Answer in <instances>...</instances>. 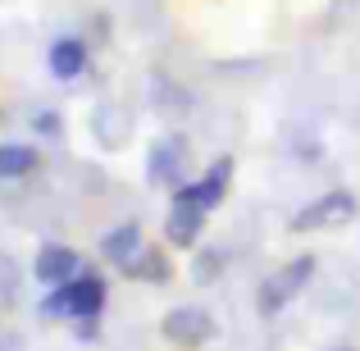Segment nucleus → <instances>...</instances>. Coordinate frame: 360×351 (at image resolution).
I'll return each instance as SVG.
<instances>
[{
    "label": "nucleus",
    "mask_w": 360,
    "mask_h": 351,
    "mask_svg": "<svg viewBox=\"0 0 360 351\" xmlns=\"http://www.w3.org/2000/svg\"><path fill=\"white\" fill-rule=\"evenodd\" d=\"M101 306H105V283L96 274H78L46 297V315H69V319H91Z\"/></svg>",
    "instance_id": "obj_1"
},
{
    "label": "nucleus",
    "mask_w": 360,
    "mask_h": 351,
    "mask_svg": "<svg viewBox=\"0 0 360 351\" xmlns=\"http://www.w3.org/2000/svg\"><path fill=\"white\" fill-rule=\"evenodd\" d=\"M310 274H315V260H310V255H297V260H288L283 269H274L269 279H264V288H260V310L264 315H278V310L306 288Z\"/></svg>",
    "instance_id": "obj_2"
},
{
    "label": "nucleus",
    "mask_w": 360,
    "mask_h": 351,
    "mask_svg": "<svg viewBox=\"0 0 360 351\" xmlns=\"http://www.w3.org/2000/svg\"><path fill=\"white\" fill-rule=\"evenodd\" d=\"M160 328H165L169 343L201 347V343H210V338H214V328H219V324H214V315H210L205 306H174V310L165 315V324H160Z\"/></svg>",
    "instance_id": "obj_3"
},
{
    "label": "nucleus",
    "mask_w": 360,
    "mask_h": 351,
    "mask_svg": "<svg viewBox=\"0 0 360 351\" xmlns=\"http://www.w3.org/2000/svg\"><path fill=\"white\" fill-rule=\"evenodd\" d=\"M347 219H356V201L347 192H328V196H319V201H310L306 210L292 219V229H297V233H315V229L347 224Z\"/></svg>",
    "instance_id": "obj_4"
},
{
    "label": "nucleus",
    "mask_w": 360,
    "mask_h": 351,
    "mask_svg": "<svg viewBox=\"0 0 360 351\" xmlns=\"http://www.w3.org/2000/svg\"><path fill=\"white\" fill-rule=\"evenodd\" d=\"M229 178H233V160H219V165H210L201 174V183H183L174 196L178 201L201 205V210H210V205H219L224 196H229Z\"/></svg>",
    "instance_id": "obj_5"
},
{
    "label": "nucleus",
    "mask_w": 360,
    "mask_h": 351,
    "mask_svg": "<svg viewBox=\"0 0 360 351\" xmlns=\"http://www.w3.org/2000/svg\"><path fill=\"white\" fill-rule=\"evenodd\" d=\"M37 279L41 283H51V288H60V283H69V279H78V251L73 246H60V242H51V246H41L37 251Z\"/></svg>",
    "instance_id": "obj_6"
},
{
    "label": "nucleus",
    "mask_w": 360,
    "mask_h": 351,
    "mask_svg": "<svg viewBox=\"0 0 360 351\" xmlns=\"http://www.w3.org/2000/svg\"><path fill=\"white\" fill-rule=\"evenodd\" d=\"M205 229V210L201 205H192V201H178L174 196V205H169V219H165V237L174 246H192L196 237H201Z\"/></svg>",
    "instance_id": "obj_7"
},
{
    "label": "nucleus",
    "mask_w": 360,
    "mask_h": 351,
    "mask_svg": "<svg viewBox=\"0 0 360 351\" xmlns=\"http://www.w3.org/2000/svg\"><path fill=\"white\" fill-rule=\"evenodd\" d=\"M183 160H187V141L178 137H165L150 146V178L155 183H174L178 174H183Z\"/></svg>",
    "instance_id": "obj_8"
},
{
    "label": "nucleus",
    "mask_w": 360,
    "mask_h": 351,
    "mask_svg": "<svg viewBox=\"0 0 360 351\" xmlns=\"http://www.w3.org/2000/svg\"><path fill=\"white\" fill-rule=\"evenodd\" d=\"M82 69H87V46H82L78 37H60V42L51 46V73L60 82H73Z\"/></svg>",
    "instance_id": "obj_9"
},
{
    "label": "nucleus",
    "mask_w": 360,
    "mask_h": 351,
    "mask_svg": "<svg viewBox=\"0 0 360 351\" xmlns=\"http://www.w3.org/2000/svg\"><path fill=\"white\" fill-rule=\"evenodd\" d=\"M137 251H141V229H137V224H119V229H110L105 237H101V255H105V260H115L119 269Z\"/></svg>",
    "instance_id": "obj_10"
},
{
    "label": "nucleus",
    "mask_w": 360,
    "mask_h": 351,
    "mask_svg": "<svg viewBox=\"0 0 360 351\" xmlns=\"http://www.w3.org/2000/svg\"><path fill=\"white\" fill-rule=\"evenodd\" d=\"M37 146H18V141H5L0 146V178H23L37 169Z\"/></svg>",
    "instance_id": "obj_11"
},
{
    "label": "nucleus",
    "mask_w": 360,
    "mask_h": 351,
    "mask_svg": "<svg viewBox=\"0 0 360 351\" xmlns=\"http://www.w3.org/2000/svg\"><path fill=\"white\" fill-rule=\"evenodd\" d=\"M123 274H128V279H150V283H160V279H169V260L155 251V246H141V251L132 255L128 264H123Z\"/></svg>",
    "instance_id": "obj_12"
},
{
    "label": "nucleus",
    "mask_w": 360,
    "mask_h": 351,
    "mask_svg": "<svg viewBox=\"0 0 360 351\" xmlns=\"http://www.w3.org/2000/svg\"><path fill=\"white\" fill-rule=\"evenodd\" d=\"M224 264H229V260H224V251H201V255H196V264H192L196 283H214L224 274Z\"/></svg>",
    "instance_id": "obj_13"
},
{
    "label": "nucleus",
    "mask_w": 360,
    "mask_h": 351,
    "mask_svg": "<svg viewBox=\"0 0 360 351\" xmlns=\"http://www.w3.org/2000/svg\"><path fill=\"white\" fill-rule=\"evenodd\" d=\"M342 351H347V347H342Z\"/></svg>",
    "instance_id": "obj_14"
}]
</instances>
